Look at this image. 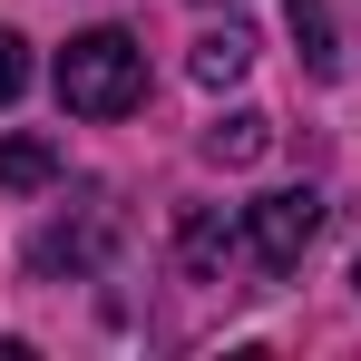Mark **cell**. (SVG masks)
Returning <instances> with one entry per match:
<instances>
[{
	"label": "cell",
	"instance_id": "cell-1",
	"mask_svg": "<svg viewBox=\"0 0 361 361\" xmlns=\"http://www.w3.org/2000/svg\"><path fill=\"white\" fill-rule=\"evenodd\" d=\"M147 98V49L127 30H78L59 49V108L68 118H127Z\"/></svg>",
	"mask_w": 361,
	"mask_h": 361
},
{
	"label": "cell",
	"instance_id": "cell-2",
	"mask_svg": "<svg viewBox=\"0 0 361 361\" xmlns=\"http://www.w3.org/2000/svg\"><path fill=\"white\" fill-rule=\"evenodd\" d=\"M312 235H322V195L312 185H283V195H254L244 205V244H254L264 274H293L302 254H312Z\"/></svg>",
	"mask_w": 361,
	"mask_h": 361
},
{
	"label": "cell",
	"instance_id": "cell-3",
	"mask_svg": "<svg viewBox=\"0 0 361 361\" xmlns=\"http://www.w3.org/2000/svg\"><path fill=\"white\" fill-rule=\"evenodd\" d=\"M108 244H118V215H108V205H88L78 225H68V215H59L49 235L30 244V264H39V274H88V264H98Z\"/></svg>",
	"mask_w": 361,
	"mask_h": 361
},
{
	"label": "cell",
	"instance_id": "cell-4",
	"mask_svg": "<svg viewBox=\"0 0 361 361\" xmlns=\"http://www.w3.org/2000/svg\"><path fill=\"white\" fill-rule=\"evenodd\" d=\"M225 254H235V225H225L215 205H185V225H176V264H185V283H205Z\"/></svg>",
	"mask_w": 361,
	"mask_h": 361
},
{
	"label": "cell",
	"instance_id": "cell-5",
	"mask_svg": "<svg viewBox=\"0 0 361 361\" xmlns=\"http://www.w3.org/2000/svg\"><path fill=\"white\" fill-rule=\"evenodd\" d=\"M185 68H195V88H235L244 68H254V30H244V20H225V30H205Z\"/></svg>",
	"mask_w": 361,
	"mask_h": 361
},
{
	"label": "cell",
	"instance_id": "cell-6",
	"mask_svg": "<svg viewBox=\"0 0 361 361\" xmlns=\"http://www.w3.org/2000/svg\"><path fill=\"white\" fill-rule=\"evenodd\" d=\"M264 147H274V118H264V108H225V118L205 127V157H215V166H254Z\"/></svg>",
	"mask_w": 361,
	"mask_h": 361
},
{
	"label": "cell",
	"instance_id": "cell-7",
	"mask_svg": "<svg viewBox=\"0 0 361 361\" xmlns=\"http://www.w3.org/2000/svg\"><path fill=\"white\" fill-rule=\"evenodd\" d=\"M49 176H59V147H49V137H10V147H0V185H10V195H39Z\"/></svg>",
	"mask_w": 361,
	"mask_h": 361
},
{
	"label": "cell",
	"instance_id": "cell-8",
	"mask_svg": "<svg viewBox=\"0 0 361 361\" xmlns=\"http://www.w3.org/2000/svg\"><path fill=\"white\" fill-rule=\"evenodd\" d=\"M283 20H293V39H302V68L332 78V68H342V49H332V10H322V0H283Z\"/></svg>",
	"mask_w": 361,
	"mask_h": 361
},
{
	"label": "cell",
	"instance_id": "cell-9",
	"mask_svg": "<svg viewBox=\"0 0 361 361\" xmlns=\"http://www.w3.org/2000/svg\"><path fill=\"white\" fill-rule=\"evenodd\" d=\"M20 78H30V49H20V30H0V108L20 98Z\"/></svg>",
	"mask_w": 361,
	"mask_h": 361
},
{
	"label": "cell",
	"instance_id": "cell-10",
	"mask_svg": "<svg viewBox=\"0 0 361 361\" xmlns=\"http://www.w3.org/2000/svg\"><path fill=\"white\" fill-rule=\"evenodd\" d=\"M352 283H361V264H352Z\"/></svg>",
	"mask_w": 361,
	"mask_h": 361
}]
</instances>
